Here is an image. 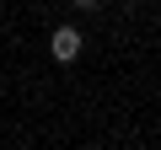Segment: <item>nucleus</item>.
<instances>
[{
  "instance_id": "obj_1",
  "label": "nucleus",
  "mask_w": 161,
  "mask_h": 150,
  "mask_svg": "<svg viewBox=\"0 0 161 150\" xmlns=\"http://www.w3.org/2000/svg\"><path fill=\"white\" fill-rule=\"evenodd\" d=\"M80 48H86L80 27H54V38H48V54H54L59 64H75V59H80Z\"/></svg>"
},
{
  "instance_id": "obj_2",
  "label": "nucleus",
  "mask_w": 161,
  "mask_h": 150,
  "mask_svg": "<svg viewBox=\"0 0 161 150\" xmlns=\"http://www.w3.org/2000/svg\"><path fill=\"white\" fill-rule=\"evenodd\" d=\"M70 6H75V11H97L102 0H70Z\"/></svg>"
}]
</instances>
